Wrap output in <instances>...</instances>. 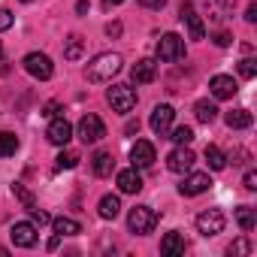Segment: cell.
I'll return each mask as SVG.
<instances>
[{
  "instance_id": "cell-1",
  "label": "cell",
  "mask_w": 257,
  "mask_h": 257,
  "mask_svg": "<svg viewBox=\"0 0 257 257\" xmlns=\"http://www.w3.org/2000/svg\"><path fill=\"white\" fill-rule=\"evenodd\" d=\"M121 55H115V52H103V55H97L88 67H85V79L88 82H112V76H118L121 73Z\"/></svg>"
},
{
  "instance_id": "cell-2",
  "label": "cell",
  "mask_w": 257,
  "mask_h": 257,
  "mask_svg": "<svg viewBox=\"0 0 257 257\" xmlns=\"http://www.w3.org/2000/svg\"><path fill=\"white\" fill-rule=\"evenodd\" d=\"M155 224H158V212L152 206H134L131 215H127V227H131V233H137V236L152 233Z\"/></svg>"
},
{
  "instance_id": "cell-3",
  "label": "cell",
  "mask_w": 257,
  "mask_h": 257,
  "mask_svg": "<svg viewBox=\"0 0 257 257\" xmlns=\"http://www.w3.org/2000/svg\"><path fill=\"white\" fill-rule=\"evenodd\" d=\"M106 100H109V106H112L115 112L127 115V112L137 106V91H134L131 85H112V88L106 91Z\"/></svg>"
},
{
  "instance_id": "cell-4",
  "label": "cell",
  "mask_w": 257,
  "mask_h": 257,
  "mask_svg": "<svg viewBox=\"0 0 257 257\" xmlns=\"http://www.w3.org/2000/svg\"><path fill=\"white\" fill-rule=\"evenodd\" d=\"M79 140L85 143V146H94V143H100L103 137H106V127H103V121L94 115V112H88V115H82V121H79Z\"/></svg>"
},
{
  "instance_id": "cell-5",
  "label": "cell",
  "mask_w": 257,
  "mask_h": 257,
  "mask_svg": "<svg viewBox=\"0 0 257 257\" xmlns=\"http://www.w3.org/2000/svg\"><path fill=\"white\" fill-rule=\"evenodd\" d=\"M185 58V43L179 34H164L161 43H158V61L164 64H173V61H182Z\"/></svg>"
},
{
  "instance_id": "cell-6",
  "label": "cell",
  "mask_w": 257,
  "mask_h": 257,
  "mask_svg": "<svg viewBox=\"0 0 257 257\" xmlns=\"http://www.w3.org/2000/svg\"><path fill=\"white\" fill-rule=\"evenodd\" d=\"M224 224H227V218H224L221 209H206V212L197 215V230H200V236H206V239L224 233Z\"/></svg>"
},
{
  "instance_id": "cell-7",
  "label": "cell",
  "mask_w": 257,
  "mask_h": 257,
  "mask_svg": "<svg viewBox=\"0 0 257 257\" xmlns=\"http://www.w3.org/2000/svg\"><path fill=\"white\" fill-rule=\"evenodd\" d=\"M25 70H28L34 79L46 82V79H52L55 64H52V58H49V55H43V52H31V55H25Z\"/></svg>"
},
{
  "instance_id": "cell-8",
  "label": "cell",
  "mask_w": 257,
  "mask_h": 257,
  "mask_svg": "<svg viewBox=\"0 0 257 257\" xmlns=\"http://www.w3.org/2000/svg\"><path fill=\"white\" fill-rule=\"evenodd\" d=\"M46 140L52 143V146H67L70 140H73V124L67 121V118H52V124H49V131H46Z\"/></svg>"
},
{
  "instance_id": "cell-9",
  "label": "cell",
  "mask_w": 257,
  "mask_h": 257,
  "mask_svg": "<svg viewBox=\"0 0 257 257\" xmlns=\"http://www.w3.org/2000/svg\"><path fill=\"white\" fill-rule=\"evenodd\" d=\"M155 161H158L155 146H152V143H146V140H137V143H134V149H131V164H134L137 170H149Z\"/></svg>"
},
{
  "instance_id": "cell-10",
  "label": "cell",
  "mask_w": 257,
  "mask_h": 257,
  "mask_svg": "<svg viewBox=\"0 0 257 257\" xmlns=\"http://www.w3.org/2000/svg\"><path fill=\"white\" fill-rule=\"evenodd\" d=\"M194 161H197V155H194L188 146H179V149H173V152H170L167 167H170V173H191Z\"/></svg>"
},
{
  "instance_id": "cell-11",
  "label": "cell",
  "mask_w": 257,
  "mask_h": 257,
  "mask_svg": "<svg viewBox=\"0 0 257 257\" xmlns=\"http://www.w3.org/2000/svg\"><path fill=\"white\" fill-rule=\"evenodd\" d=\"M173 118H176V109L170 106V103H161V106H155V112H152V131L158 134V137H164L170 127H173Z\"/></svg>"
},
{
  "instance_id": "cell-12",
  "label": "cell",
  "mask_w": 257,
  "mask_h": 257,
  "mask_svg": "<svg viewBox=\"0 0 257 257\" xmlns=\"http://www.w3.org/2000/svg\"><path fill=\"white\" fill-rule=\"evenodd\" d=\"M10 236H13V242H16L19 248H34V245H37V227L28 224V221H16V224L10 227Z\"/></svg>"
},
{
  "instance_id": "cell-13",
  "label": "cell",
  "mask_w": 257,
  "mask_h": 257,
  "mask_svg": "<svg viewBox=\"0 0 257 257\" xmlns=\"http://www.w3.org/2000/svg\"><path fill=\"white\" fill-rule=\"evenodd\" d=\"M209 188H212L209 173H191V176H185V182L179 185V191H182L185 197H197V194H203V191H209Z\"/></svg>"
},
{
  "instance_id": "cell-14",
  "label": "cell",
  "mask_w": 257,
  "mask_h": 257,
  "mask_svg": "<svg viewBox=\"0 0 257 257\" xmlns=\"http://www.w3.org/2000/svg\"><path fill=\"white\" fill-rule=\"evenodd\" d=\"M182 22L188 25L191 40H203V37H206V25H203V19L191 10V0H182Z\"/></svg>"
},
{
  "instance_id": "cell-15",
  "label": "cell",
  "mask_w": 257,
  "mask_h": 257,
  "mask_svg": "<svg viewBox=\"0 0 257 257\" xmlns=\"http://www.w3.org/2000/svg\"><path fill=\"white\" fill-rule=\"evenodd\" d=\"M209 91H212V97H215V100H230V97L239 91V85L233 82V76H212Z\"/></svg>"
},
{
  "instance_id": "cell-16",
  "label": "cell",
  "mask_w": 257,
  "mask_h": 257,
  "mask_svg": "<svg viewBox=\"0 0 257 257\" xmlns=\"http://www.w3.org/2000/svg\"><path fill=\"white\" fill-rule=\"evenodd\" d=\"M118 191H121V194H140V191H143V176L137 173V167L118 173Z\"/></svg>"
},
{
  "instance_id": "cell-17",
  "label": "cell",
  "mask_w": 257,
  "mask_h": 257,
  "mask_svg": "<svg viewBox=\"0 0 257 257\" xmlns=\"http://www.w3.org/2000/svg\"><path fill=\"white\" fill-rule=\"evenodd\" d=\"M131 76H134V82L149 85V82H155V76H158V64H155L152 58H143V61H137V64H134Z\"/></svg>"
},
{
  "instance_id": "cell-18",
  "label": "cell",
  "mask_w": 257,
  "mask_h": 257,
  "mask_svg": "<svg viewBox=\"0 0 257 257\" xmlns=\"http://www.w3.org/2000/svg\"><path fill=\"white\" fill-rule=\"evenodd\" d=\"M185 248H188V245H185V236L176 233V230L167 233V236L161 239V254H167V257H173V254H185Z\"/></svg>"
},
{
  "instance_id": "cell-19",
  "label": "cell",
  "mask_w": 257,
  "mask_h": 257,
  "mask_svg": "<svg viewBox=\"0 0 257 257\" xmlns=\"http://www.w3.org/2000/svg\"><path fill=\"white\" fill-rule=\"evenodd\" d=\"M91 167H94V176H100V179L112 176V170H115V158H112V152H97L94 161H91Z\"/></svg>"
},
{
  "instance_id": "cell-20",
  "label": "cell",
  "mask_w": 257,
  "mask_h": 257,
  "mask_svg": "<svg viewBox=\"0 0 257 257\" xmlns=\"http://www.w3.org/2000/svg\"><path fill=\"white\" fill-rule=\"evenodd\" d=\"M224 121H227L230 131H245V127H251V112L248 109H233V112L224 115Z\"/></svg>"
},
{
  "instance_id": "cell-21",
  "label": "cell",
  "mask_w": 257,
  "mask_h": 257,
  "mask_svg": "<svg viewBox=\"0 0 257 257\" xmlns=\"http://www.w3.org/2000/svg\"><path fill=\"white\" fill-rule=\"evenodd\" d=\"M194 115H197V121H200V124H212V121L218 118V106H215V103H209V100H197Z\"/></svg>"
},
{
  "instance_id": "cell-22",
  "label": "cell",
  "mask_w": 257,
  "mask_h": 257,
  "mask_svg": "<svg viewBox=\"0 0 257 257\" xmlns=\"http://www.w3.org/2000/svg\"><path fill=\"white\" fill-rule=\"evenodd\" d=\"M97 209H100V218H103V221H112V218H118V212H121V200L112 197V194H106Z\"/></svg>"
},
{
  "instance_id": "cell-23",
  "label": "cell",
  "mask_w": 257,
  "mask_h": 257,
  "mask_svg": "<svg viewBox=\"0 0 257 257\" xmlns=\"http://www.w3.org/2000/svg\"><path fill=\"white\" fill-rule=\"evenodd\" d=\"M52 227H55L58 236H79V233H82V224L73 221V218H55Z\"/></svg>"
},
{
  "instance_id": "cell-24",
  "label": "cell",
  "mask_w": 257,
  "mask_h": 257,
  "mask_svg": "<svg viewBox=\"0 0 257 257\" xmlns=\"http://www.w3.org/2000/svg\"><path fill=\"white\" fill-rule=\"evenodd\" d=\"M85 55V43H82V37H67V43H64V58L67 61H79Z\"/></svg>"
},
{
  "instance_id": "cell-25",
  "label": "cell",
  "mask_w": 257,
  "mask_h": 257,
  "mask_svg": "<svg viewBox=\"0 0 257 257\" xmlns=\"http://www.w3.org/2000/svg\"><path fill=\"white\" fill-rule=\"evenodd\" d=\"M19 152V137L10 131H0V158H10Z\"/></svg>"
},
{
  "instance_id": "cell-26",
  "label": "cell",
  "mask_w": 257,
  "mask_h": 257,
  "mask_svg": "<svg viewBox=\"0 0 257 257\" xmlns=\"http://www.w3.org/2000/svg\"><path fill=\"white\" fill-rule=\"evenodd\" d=\"M236 221H239V227H242L245 233H251V230H254V224H257V218H254V209H248V206H239V209H236Z\"/></svg>"
},
{
  "instance_id": "cell-27",
  "label": "cell",
  "mask_w": 257,
  "mask_h": 257,
  "mask_svg": "<svg viewBox=\"0 0 257 257\" xmlns=\"http://www.w3.org/2000/svg\"><path fill=\"white\" fill-rule=\"evenodd\" d=\"M206 164H209V170H224V167H227V158L221 155V149L209 146V149H206Z\"/></svg>"
},
{
  "instance_id": "cell-28",
  "label": "cell",
  "mask_w": 257,
  "mask_h": 257,
  "mask_svg": "<svg viewBox=\"0 0 257 257\" xmlns=\"http://www.w3.org/2000/svg\"><path fill=\"white\" fill-rule=\"evenodd\" d=\"M170 140L176 143V146H191V140H194V131L188 124H182V127H176V131L170 134Z\"/></svg>"
},
{
  "instance_id": "cell-29",
  "label": "cell",
  "mask_w": 257,
  "mask_h": 257,
  "mask_svg": "<svg viewBox=\"0 0 257 257\" xmlns=\"http://www.w3.org/2000/svg\"><path fill=\"white\" fill-rule=\"evenodd\" d=\"M13 194H16V197L22 200V206H25V209H34V206H37L34 194H31V191H28L25 185H19V182H16V185H13Z\"/></svg>"
},
{
  "instance_id": "cell-30",
  "label": "cell",
  "mask_w": 257,
  "mask_h": 257,
  "mask_svg": "<svg viewBox=\"0 0 257 257\" xmlns=\"http://www.w3.org/2000/svg\"><path fill=\"white\" fill-rule=\"evenodd\" d=\"M76 164H79V155H76V152H61V155H58V161H55V167H58V170H73Z\"/></svg>"
},
{
  "instance_id": "cell-31",
  "label": "cell",
  "mask_w": 257,
  "mask_h": 257,
  "mask_svg": "<svg viewBox=\"0 0 257 257\" xmlns=\"http://www.w3.org/2000/svg\"><path fill=\"white\" fill-rule=\"evenodd\" d=\"M239 76H242V79H254V76H257V61H254V58L239 61Z\"/></svg>"
},
{
  "instance_id": "cell-32",
  "label": "cell",
  "mask_w": 257,
  "mask_h": 257,
  "mask_svg": "<svg viewBox=\"0 0 257 257\" xmlns=\"http://www.w3.org/2000/svg\"><path fill=\"white\" fill-rule=\"evenodd\" d=\"M227 254H230V257H236V254H251V242H248V239H236V242L227 248Z\"/></svg>"
},
{
  "instance_id": "cell-33",
  "label": "cell",
  "mask_w": 257,
  "mask_h": 257,
  "mask_svg": "<svg viewBox=\"0 0 257 257\" xmlns=\"http://www.w3.org/2000/svg\"><path fill=\"white\" fill-rule=\"evenodd\" d=\"M28 212H31V218H34V221H37V224H40V227H43V224H49V221H52V218H49V215H46V212H43V209H40V206H34V209H28Z\"/></svg>"
},
{
  "instance_id": "cell-34",
  "label": "cell",
  "mask_w": 257,
  "mask_h": 257,
  "mask_svg": "<svg viewBox=\"0 0 257 257\" xmlns=\"http://www.w3.org/2000/svg\"><path fill=\"white\" fill-rule=\"evenodd\" d=\"M13 22H16V19H13V13H10V10H0V31H10V28H13Z\"/></svg>"
},
{
  "instance_id": "cell-35",
  "label": "cell",
  "mask_w": 257,
  "mask_h": 257,
  "mask_svg": "<svg viewBox=\"0 0 257 257\" xmlns=\"http://www.w3.org/2000/svg\"><path fill=\"white\" fill-rule=\"evenodd\" d=\"M230 43H233V37H230L227 31H218V34H215V46H221V49H227Z\"/></svg>"
},
{
  "instance_id": "cell-36",
  "label": "cell",
  "mask_w": 257,
  "mask_h": 257,
  "mask_svg": "<svg viewBox=\"0 0 257 257\" xmlns=\"http://www.w3.org/2000/svg\"><path fill=\"white\" fill-rule=\"evenodd\" d=\"M61 112H64V109H61V103H46V109H43V115H46V118H58Z\"/></svg>"
},
{
  "instance_id": "cell-37",
  "label": "cell",
  "mask_w": 257,
  "mask_h": 257,
  "mask_svg": "<svg viewBox=\"0 0 257 257\" xmlns=\"http://www.w3.org/2000/svg\"><path fill=\"white\" fill-rule=\"evenodd\" d=\"M230 161H233L236 167H242V164H248V152H245V149H236V152L230 155Z\"/></svg>"
},
{
  "instance_id": "cell-38",
  "label": "cell",
  "mask_w": 257,
  "mask_h": 257,
  "mask_svg": "<svg viewBox=\"0 0 257 257\" xmlns=\"http://www.w3.org/2000/svg\"><path fill=\"white\" fill-rule=\"evenodd\" d=\"M242 185H245V191H257V173H254V170H248Z\"/></svg>"
},
{
  "instance_id": "cell-39",
  "label": "cell",
  "mask_w": 257,
  "mask_h": 257,
  "mask_svg": "<svg viewBox=\"0 0 257 257\" xmlns=\"http://www.w3.org/2000/svg\"><path fill=\"white\" fill-rule=\"evenodd\" d=\"M140 7H146V10H164V4L167 0H137Z\"/></svg>"
},
{
  "instance_id": "cell-40",
  "label": "cell",
  "mask_w": 257,
  "mask_h": 257,
  "mask_svg": "<svg viewBox=\"0 0 257 257\" xmlns=\"http://www.w3.org/2000/svg\"><path fill=\"white\" fill-rule=\"evenodd\" d=\"M245 22H248V25L257 22V4H248V10H245Z\"/></svg>"
},
{
  "instance_id": "cell-41",
  "label": "cell",
  "mask_w": 257,
  "mask_h": 257,
  "mask_svg": "<svg viewBox=\"0 0 257 257\" xmlns=\"http://www.w3.org/2000/svg\"><path fill=\"white\" fill-rule=\"evenodd\" d=\"M106 34H109V37H121V25H118V22L106 25Z\"/></svg>"
},
{
  "instance_id": "cell-42",
  "label": "cell",
  "mask_w": 257,
  "mask_h": 257,
  "mask_svg": "<svg viewBox=\"0 0 257 257\" xmlns=\"http://www.w3.org/2000/svg\"><path fill=\"white\" fill-rule=\"evenodd\" d=\"M76 13H79V16L88 13V0H79V4H76Z\"/></svg>"
},
{
  "instance_id": "cell-43",
  "label": "cell",
  "mask_w": 257,
  "mask_h": 257,
  "mask_svg": "<svg viewBox=\"0 0 257 257\" xmlns=\"http://www.w3.org/2000/svg\"><path fill=\"white\" fill-rule=\"evenodd\" d=\"M124 0H103V10H112V7H121Z\"/></svg>"
},
{
  "instance_id": "cell-44",
  "label": "cell",
  "mask_w": 257,
  "mask_h": 257,
  "mask_svg": "<svg viewBox=\"0 0 257 257\" xmlns=\"http://www.w3.org/2000/svg\"><path fill=\"white\" fill-rule=\"evenodd\" d=\"M7 254H10V251H7V248H4V245H0V257H7Z\"/></svg>"
},
{
  "instance_id": "cell-45",
  "label": "cell",
  "mask_w": 257,
  "mask_h": 257,
  "mask_svg": "<svg viewBox=\"0 0 257 257\" xmlns=\"http://www.w3.org/2000/svg\"><path fill=\"white\" fill-rule=\"evenodd\" d=\"M0 58H4V46H0Z\"/></svg>"
},
{
  "instance_id": "cell-46",
  "label": "cell",
  "mask_w": 257,
  "mask_h": 257,
  "mask_svg": "<svg viewBox=\"0 0 257 257\" xmlns=\"http://www.w3.org/2000/svg\"><path fill=\"white\" fill-rule=\"evenodd\" d=\"M22 4H31V0H22Z\"/></svg>"
}]
</instances>
